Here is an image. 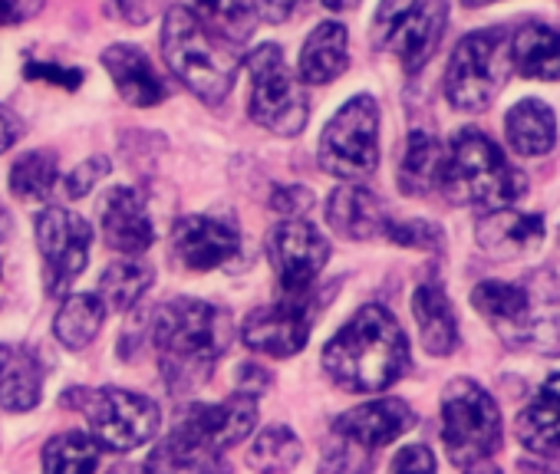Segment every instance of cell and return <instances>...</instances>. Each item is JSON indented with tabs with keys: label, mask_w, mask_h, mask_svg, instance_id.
<instances>
[{
	"label": "cell",
	"mask_w": 560,
	"mask_h": 474,
	"mask_svg": "<svg viewBox=\"0 0 560 474\" xmlns=\"http://www.w3.org/2000/svg\"><path fill=\"white\" fill-rule=\"evenodd\" d=\"M386 237L393 245L416 248V251H439L442 248V230L429 221H389Z\"/></svg>",
	"instance_id": "d590c367"
},
{
	"label": "cell",
	"mask_w": 560,
	"mask_h": 474,
	"mask_svg": "<svg viewBox=\"0 0 560 474\" xmlns=\"http://www.w3.org/2000/svg\"><path fill=\"white\" fill-rule=\"evenodd\" d=\"M327 376L347 392H383L409 369V343L396 317L363 307L324 349Z\"/></svg>",
	"instance_id": "3957f363"
},
{
	"label": "cell",
	"mask_w": 560,
	"mask_h": 474,
	"mask_svg": "<svg viewBox=\"0 0 560 474\" xmlns=\"http://www.w3.org/2000/svg\"><path fill=\"white\" fill-rule=\"evenodd\" d=\"M172 248L188 271H214L241 258V234L221 217L188 214L172 230Z\"/></svg>",
	"instance_id": "9a60e30c"
},
{
	"label": "cell",
	"mask_w": 560,
	"mask_h": 474,
	"mask_svg": "<svg viewBox=\"0 0 560 474\" xmlns=\"http://www.w3.org/2000/svg\"><path fill=\"white\" fill-rule=\"evenodd\" d=\"M393 474H435V454L425 445H409L396 454Z\"/></svg>",
	"instance_id": "f35d334b"
},
{
	"label": "cell",
	"mask_w": 560,
	"mask_h": 474,
	"mask_svg": "<svg viewBox=\"0 0 560 474\" xmlns=\"http://www.w3.org/2000/svg\"><path fill=\"white\" fill-rule=\"evenodd\" d=\"M152 340L168 392L185 395L214 372V363L228 346V320L205 300L178 297L155 310Z\"/></svg>",
	"instance_id": "7a4b0ae2"
},
{
	"label": "cell",
	"mask_w": 560,
	"mask_h": 474,
	"mask_svg": "<svg viewBox=\"0 0 560 474\" xmlns=\"http://www.w3.org/2000/svg\"><path fill=\"white\" fill-rule=\"evenodd\" d=\"M103 234L106 245L119 254H142L155 241V227L145 211V201L136 188L116 185L103 198Z\"/></svg>",
	"instance_id": "ac0fdd59"
},
{
	"label": "cell",
	"mask_w": 560,
	"mask_h": 474,
	"mask_svg": "<svg viewBox=\"0 0 560 474\" xmlns=\"http://www.w3.org/2000/svg\"><path fill=\"white\" fill-rule=\"evenodd\" d=\"M44 392V369L34 353H11L0 369V408L4 412H31Z\"/></svg>",
	"instance_id": "f546056e"
},
{
	"label": "cell",
	"mask_w": 560,
	"mask_h": 474,
	"mask_svg": "<svg viewBox=\"0 0 560 474\" xmlns=\"http://www.w3.org/2000/svg\"><path fill=\"white\" fill-rule=\"evenodd\" d=\"M254 422H257V399L244 395V392H237L218 405H191L178 418V425H185L195 438H201L214 451H228L231 445L247 438Z\"/></svg>",
	"instance_id": "e0dca14e"
},
{
	"label": "cell",
	"mask_w": 560,
	"mask_h": 474,
	"mask_svg": "<svg viewBox=\"0 0 560 474\" xmlns=\"http://www.w3.org/2000/svg\"><path fill=\"white\" fill-rule=\"evenodd\" d=\"M100 445L83 431H63L44 448V474H93L100 464Z\"/></svg>",
	"instance_id": "836d02e7"
},
{
	"label": "cell",
	"mask_w": 560,
	"mask_h": 474,
	"mask_svg": "<svg viewBox=\"0 0 560 474\" xmlns=\"http://www.w3.org/2000/svg\"><path fill=\"white\" fill-rule=\"evenodd\" d=\"M304 297H284L270 307L254 310L241 327L244 343L254 353H264L270 359H288V356L301 353L307 346L311 327H314V310Z\"/></svg>",
	"instance_id": "5bb4252c"
},
{
	"label": "cell",
	"mask_w": 560,
	"mask_h": 474,
	"mask_svg": "<svg viewBox=\"0 0 560 474\" xmlns=\"http://www.w3.org/2000/svg\"><path fill=\"white\" fill-rule=\"evenodd\" d=\"M301 454H304L301 438L288 425H270L254 438L247 451V467L260 474H288L301 461Z\"/></svg>",
	"instance_id": "d6a6232c"
},
{
	"label": "cell",
	"mask_w": 560,
	"mask_h": 474,
	"mask_svg": "<svg viewBox=\"0 0 560 474\" xmlns=\"http://www.w3.org/2000/svg\"><path fill=\"white\" fill-rule=\"evenodd\" d=\"M412 313H416V323H419L422 346L432 356H448V353L458 349V323H455V313H452V304H448L442 284L429 281V284L416 287Z\"/></svg>",
	"instance_id": "cb8c5ba5"
},
{
	"label": "cell",
	"mask_w": 560,
	"mask_h": 474,
	"mask_svg": "<svg viewBox=\"0 0 560 474\" xmlns=\"http://www.w3.org/2000/svg\"><path fill=\"white\" fill-rule=\"evenodd\" d=\"M501 44H504L501 31H481V34H468L455 47L445 73V96L455 109L481 112L494 99L504 80Z\"/></svg>",
	"instance_id": "8fae6325"
},
{
	"label": "cell",
	"mask_w": 560,
	"mask_h": 474,
	"mask_svg": "<svg viewBox=\"0 0 560 474\" xmlns=\"http://www.w3.org/2000/svg\"><path fill=\"white\" fill-rule=\"evenodd\" d=\"M113 11L126 24H149L162 11V0H113Z\"/></svg>",
	"instance_id": "7bdbcfd3"
},
{
	"label": "cell",
	"mask_w": 560,
	"mask_h": 474,
	"mask_svg": "<svg viewBox=\"0 0 560 474\" xmlns=\"http://www.w3.org/2000/svg\"><path fill=\"white\" fill-rule=\"evenodd\" d=\"M109 158H103V155H93V158H86L83 165H77L73 168V175L67 178V194L70 198H83V194H90L93 191V185H100L106 175H109Z\"/></svg>",
	"instance_id": "74e56055"
},
{
	"label": "cell",
	"mask_w": 560,
	"mask_h": 474,
	"mask_svg": "<svg viewBox=\"0 0 560 474\" xmlns=\"http://www.w3.org/2000/svg\"><path fill=\"white\" fill-rule=\"evenodd\" d=\"M250 73V96H247V112L250 119L273 132V135H301L307 126V93L291 73L284 54L277 44H264L244 60Z\"/></svg>",
	"instance_id": "52a82bcc"
},
{
	"label": "cell",
	"mask_w": 560,
	"mask_h": 474,
	"mask_svg": "<svg viewBox=\"0 0 560 474\" xmlns=\"http://www.w3.org/2000/svg\"><path fill=\"white\" fill-rule=\"evenodd\" d=\"M237 386H241V392L244 395H260L267 386H270V372H264L260 366H241V372H237Z\"/></svg>",
	"instance_id": "bcb514c9"
},
{
	"label": "cell",
	"mask_w": 560,
	"mask_h": 474,
	"mask_svg": "<svg viewBox=\"0 0 560 474\" xmlns=\"http://www.w3.org/2000/svg\"><path fill=\"white\" fill-rule=\"evenodd\" d=\"M442 168H445L442 142L422 129H412L399 162V188L412 198H422L442 185Z\"/></svg>",
	"instance_id": "4316f807"
},
{
	"label": "cell",
	"mask_w": 560,
	"mask_h": 474,
	"mask_svg": "<svg viewBox=\"0 0 560 474\" xmlns=\"http://www.w3.org/2000/svg\"><path fill=\"white\" fill-rule=\"evenodd\" d=\"M360 4V0H324L327 11H353Z\"/></svg>",
	"instance_id": "c3c4849f"
},
{
	"label": "cell",
	"mask_w": 560,
	"mask_h": 474,
	"mask_svg": "<svg viewBox=\"0 0 560 474\" xmlns=\"http://www.w3.org/2000/svg\"><path fill=\"white\" fill-rule=\"evenodd\" d=\"M162 57L168 70L208 106L224 103L237 76V54L208 34L185 8H172L162 24Z\"/></svg>",
	"instance_id": "5b68a950"
},
{
	"label": "cell",
	"mask_w": 560,
	"mask_h": 474,
	"mask_svg": "<svg viewBox=\"0 0 560 474\" xmlns=\"http://www.w3.org/2000/svg\"><path fill=\"white\" fill-rule=\"evenodd\" d=\"M93 245V227L67 211V208H47L37 214V248L44 258V284L50 297H63L77 277L86 271Z\"/></svg>",
	"instance_id": "7c38bea8"
},
{
	"label": "cell",
	"mask_w": 560,
	"mask_h": 474,
	"mask_svg": "<svg viewBox=\"0 0 560 474\" xmlns=\"http://www.w3.org/2000/svg\"><path fill=\"white\" fill-rule=\"evenodd\" d=\"M24 73H27V80L54 83V86H63V90H77L83 83L80 70H63V67H54V63H27Z\"/></svg>",
	"instance_id": "60d3db41"
},
{
	"label": "cell",
	"mask_w": 560,
	"mask_h": 474,
	"mask_svg": "<svg viewBox=\"0 0 560 474\" xmlns=\"http://www.w3.org/2000/svg\"><path fill=\"white\" fill-rule=\"evenodd\" d=\"M63 405L86 412L90 438L106 451H132L155 438L162 425V408L139 392L129 389H70Z\"/></svg>",
	"instance_id": "8992f818"
},
{
	"label": "cell",
	"mask_w": 560,
	"mask_h": 474,
	"mask_svg": "<svg viewBox=\"0 0 560 474\" xmlns=\"http://www.w3.org/2000/svg\"><path fill=\"white\" fill-rule=\"evenodd\" d=\"M320 168L343 178L360 181L380 165V106L373 96H353L337 109L327 122L317 145Z\"/></svg>",
	"instance_id": "30bf717a"
},
{
	"label": "cell",
	"mask_w": 560,
	"mask_h": 474,
	"mask_svg": "<svg viewBox=\"0 0 560 474\" xmlns=\"http://www.w3.org/2000/svg\"><path fill=\"white\" fill-rule=\"evenodd\" d=\"M301 0H254V14L267 24H284L294 11H298Z\"/></svg>",
	"instance_id": "ee69618b"
},
{
	"label": "cell",
	"mask_w": 560,
	"mask_h": 474,
	"mask_svg": "<svg viewBox=\"0 0 560 474\" xmlns=\"http://www.w3.org/2000/svg\"><path fill=\"white\" fill-rule=\"evenodd\" d=\"M517 441L537 454L560 451V372L550 376L537 399L517 415Z\"/></svg>",
	"instance_id": "d4e9b609"
},
{
	"label": "cell",
	"mask_w": 560,
	"mask_h": 474,
	"mask_svg": "<svg viewBox=\"0 0 560 474\" xmlns=\"http://www.w3.org/2000/svg\"><path fill=\"white\" fill-rule=\"evenodd\" d=\"M465 474H501V471H498V467H494V464L485 458V461H475V464H468V467H465Z\"/></svg>",
	"instance_id": "7dc6e473"
},
{
	"label": "cell",
	"mask_w": 560,
	"mask_h": 474,
	"mask_svg": "<svg viewBox=\"0 0 560 474\" xmlns=\"http://www.w3.org/2000/svg\"><path fill=\"white\" fill-rule=\"evenodd\" d=\"M24 135V122L18 112H11L8 106H0V155H4L8 149L18 145V139Z\"/></svg>",
	"instance_id": "f6af8a7d"
},
{
	"label": "cell",
	"mask_w": 560,
	"mask_h": 474,
	"mask_svg": "<svg viewBox=\"0 0 560 474\" xmlns=\"http://www.w3.org/2000/svg\"><path fill=\"white\" fill-rule=\"evenodd\" d=\"M412 425H416V415L402 399H373V402H363V405L343 412L334 428L343 441L376 451V448L396 441Z\"/></svg>",
	"instance_id": "2e32d148"
},
{
	"label": "cell",
	"mask_w": 560,
	"mask_h": 474,
	"mask_svg": "<svg viewBox=\"0 0 560 474\" xmlns=\"http://www.w3.org/2000/svg\"><path fill=\"white\" fill-rule=\"evenodd\" d=\"M370 464H373V451L353 441H337L334 448H327L320 474H366Z\"/></svg>",
	"instance_id": "8d00e7d4"
},
{
	"label": "cell",
	"mask_w": 560,
	"mask_h": 474,
	"mask_svg": "<svg viewBox=\"0 0 560 474\" xmlns=\"http://www.w3.org/2000/svg\"><path fill=\"white\" fill-rule=\"evenodd\" d=\"M475 310L511 349L560 356V277L534 271L517 284L485 281L471 291Z\"/></svg>",
	"instance_id": "6da1fadb"
},
{
	"label": "cell",
	"mask_w": 560,
	"mask_h": 474,
	"mask_svg": "<svg viewBox=\"0 0 560 474\" xmlns=\"http://www.w3.org/2000/svg\"><path fill=\"white\" fill-rule=\"evenodd\" d=\"M267 258L273 264L280 291L288 297H304L314 287V281L320 277V271L327 268L330 245L314 224L291 217V221H280L270 230Z\"/></svg>",
	"instance_id": "4fadbf2b"
},
{
	"label": "cell",
	"mask_w": 560,
	"mask_h": 474,
	"mask_svg": "<svg viewBox=\"0 0 560 474\" xmlns=\"http://www.w3.org/2000/svg\"><path fill=\"white\" fill-rule=\"evenodd\" d=\"M44 11V0H0V27H18Z\"/></svg>",
	"instance_id": "b9f144b4"
},
{
	"label": "cell",
	"mask_w": 560,
	"mask_h": 474,
	"mask_svg": "<svg viewBox=\"0 0 560 474\" xmlns=\"http://www.w3.org/2000/svg\"><path fill=\"white\" fill-rule=\"evenodd\" d=\"M224 451H214L195 438L185 425H175L145 461V474H224Z\"/></svg>",
	"instance_id": "ffe728a7"
},
{
	"label": "cell",
	"mask_w": 560,
	"mask_h": 474,
	"mask_svg": "<svg viewBox=\"0 0 560 474\" xmlns=\"http://www.w3.org/2000/svg\"><path fill=\"white\" fill-rule=\"evenodd\" d=\"M270 204H273V211H280V214H304V211L314 204V194H311L307 188H301V185H280V188L273 191Z\"/></svg>",
	"instance_id": "ab89813d"
},
{
	"label": "cell",
	"mask_w": 560,
	"mask_h": 474,
	"mask_svg": "<svg viewBox=\"0 0 560 474\" xmlns=\"http://www.w3.org/2000/svg\"><path fill=\"white\" fill-rule=\"evenodd\" d=\"M350 67V37H347V27L337 24V21H327L320 24L304 50H301V80L314 83V86H324V83H334L337 76H343Z\"/></svg>",
	"instance_id": "603a6c76"
},
{
	"label": "cell",
	"mask_w": 560,
	"mask_h": 474,
	"mask_svg": "<svg viewBox=\"0 0 560 474\" xmlns=\"http://www.w3.org/2000/svg\"><path fill=\"white\" fill-rule=\"evenodd\" d=\"M155 281V271L142 261H119V264H109L100 277V300L103 307L116 310V313H126L132 310L142 294L152 287Z\"/></svg>",
	"instance_id": "1f68e13d"
},
{
	"label": "cell",
	"mask_w": 560,
	"mask_h": 474,
	"mask_svg": "<svg viewBox=\"0 0 560 474\" xmlns=\"http://www.w3.org/2000/svg\"><path fill=\"white\" fill-rule=\"evenodd\" d=\"M103 67L109 70L119 96L129 103V106H139V109H152L159 106L168 90L165 83L159 80L155 67L149 63V57L139 50V47H129V44H116L103 54Z\"/></svg>",
	"instance_id": "44dd1931"
},
{
	"label": "cell",
	"mask_w": 560,
	"mask_h": 474,
	"mask_svg": "<svg viewBox=\"0 0 560 474\" xmlns=\"http://www.w3.org/2000/svg\"><path fill=\"white\" fill-rule=\"evenodd\" d=\"M8 356H11V353H8V346H0V369H4V363H8Z\"/></svg>",
	"instance_id": "681fc988"
},
{
	"label": "cell",
	"mask_w": 560,
	"mask_h": 474,
	"mask_svg": "<svg viewBox=\"0 0 560 474\" xmlns=\"http://www.w3.org/2000/svg\"><path fill=\"white\" fill-rule=\"evenodd\" d=\"M103 320H106V307L96 294H73L60 307L54 333L67 349H83L100 336Z\"/></svg>",
	"instance_id": "4dcf8cb0"
},
{
	"label": "cell",
	"mask_w": 560,
	"mask_h": 474,
	"mask_svg": "<svg viewBox=\"0 0 560 474\" xmlns=\"http://www.w3.org/2000/svg\"><path fill=\"white\" fill-rule=\"evenodd\" d=\"M185 8L208 34L224 40L228 47H237L254 31V0H182Z\"/></svg>",
	"instance_id": "83f0119b"
},
{
	"label": "cell",
	"mask_w": 560,
	"mask_h": 474,
	"mask_svg": "<svg viewBox=\"0 0 560 474\" xmlns=\"http://www.w3.org/2000/svg\"><path fill=\"white\" fill-rule=\"evenodd\" d=\"M448 0H383L373 17V44L393 54L406 73H419L442 44Z\"/></svg>",
	"instance_id": "ba28073f"
},
{
	"label": "cell",
	"mask_w": 560,
	"mask_h": 474,
	"mask_svg": "<svg viewBox=\"0 0 560 474\" xmlns=\"http://www.w3.org/2000/svg\"><path fill=\"white\" fill-rule=\"evenodd\" d=\"M544 241V217L521 214V211H488L478 221V245L498 258H521L530 254Z\"/></svg>",
	"instance_id": "7402d4cb"
},
{
	"label": "cell",
	"mask_w": 560,
	"mask_h": 474,
	"mask_svg": "<svg viewBox=\"0 0 560 474\" xmlns=\"http://www.w3.org/2000/svg\"><path fill=\"white\" fill-rule=\"evenodd\" d=\"M508 142L517 155H547L557 142V119L553 109L540 99H524L517 103L508 119Z\"/></svg>",
	"instance_id": "f1b7e54d"
},
{
	"label": "cell",
	"mask_w": 560,
	"mask_h": 474,
	"mask_svg": "<svg viewBox=\"0 0 560 474\" xmlns=\"http://www.w3.org/2000/svg\"><path fill=\"white\" fill-rule=\"evenodd\" d=\"M442 441L458 467L491 458L501 448V412L471 379H455L442 395Z\"/></svg>",
	"instance_id": "9c48e42d"
},
{
	"label": "cell",
	"mask_w": 560,
	"mask_h": 474,
	"mask_svg": "<svg viewBox=\"0 0 560 474\" xmlns=\"http://www.w3.org/2000/svg\"><path fill=\"white\" fill-rule=\"evenodd\" d=\"M511 63L527 80H560V31L544 24H524L511 40Z\"/></svg>",
	"instance_id": "484cf974"
},
{
	"label": "cell",
	"mask_w": 560,
	"mask_h": 474,
	"mask_svg": "<svg viewBox=\"0 0 560 474\" xmlns=\"http://www.w3.org/2000/svg\"><path fill=\"white\" fill-rule=\"evenodd\" d=\"M468 8H481V4H491V0H465Z\"/></svg>",
	"instance_id": "f907efd6"
},
{
	"label": "cell",
	"mask_w": 560,
	"mask_h": 474,
	"mask_svg": "<svg viewBox=\"0 0 560 474\" xmlns=\"http://www.w3.org/2000/svg\"><path fill=\"white\" fill-rule=\"evenodd\" d=\"M57 181H60V168L50 152H31L18 158L11 168V191L21 201H47Z\"/></svg>",
	"instance_id": "e575fe53"
},
{
	"label": "cell",
	"mask_w": 560,
	"mask_h": 474,
	"mask_svg": "<svg viewBox=\"0 0 560 474\" xmlns=\"http://www.w3.org/2000/svg\"><path fill=\"white\" fill-rule=\"evenodd\" d=\"M327 224L350 237V241H370V237L386 234L389 214L386 204L363 185H340L327 198Z\"/></svg>",
	"instance_id": "d6986e66"
},
{
	"label": "cell",
	"mask_w": 560,
	"mask_h": 474,
	"mask_svg": "<svg viewBox=\"0 0 560 474\" xmlns=\"http://www.w3.org/2000/svg\"><path fill=\"white\" fill-rule=\"evenodd\" d=\"M439 188L452 201L475 204L481 211H504L524 198L527 181L485 132L462 129L445 155Z\"/></svg>",
	"instance_id": "277c9868"
}]
</instances>
